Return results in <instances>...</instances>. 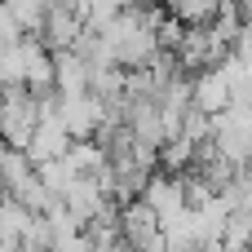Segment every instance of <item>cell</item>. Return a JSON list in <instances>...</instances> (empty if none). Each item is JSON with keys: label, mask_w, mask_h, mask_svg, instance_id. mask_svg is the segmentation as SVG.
I'll return each instance as SVG.
<instances>
[{"label": "cell", "mask_w": 252, "mask_h": 252, "mask_svg": "<svg viewBox=\"0 0 252 252\" xmlns=\"http://www.w3.org/2000/svg\"><path fill=\"white\" fill-rule=\"evenodd\" d=\"M120 239H124L133 252H168L164 230H159V217H155L142 199L120 204Z\"/></svg>", "instance_id": "cell-2"}, {"label": "cell", "mask_w": 252, "mask_h": 252, "mask_svg": "<svg viewBox=\"0 0 252 252\" xmlns=\"http://www.w3.org/2000/svg\"><path fill=\"white\" fill-rule=\"evenodd\" d=\"M190 106L204 115H221L230 106V84H226L221 66H204L190 75Z\"/></svg>", "instance_id": "cell-3"}, {"label": "cell", "mask_w": 252, "mask_h": 252, "mask_svg": "<svg viewBox=\"0 0 252 252\" xmlns=\"http://www.w3.org/2000/svg\"><path fill=\"white\" fill-rule=\"evenodd\" d=\"M248 252H252V248H248Z\"/></svg>", "instance_id": "cell-9"}, {"label": "cell", "mask_w": 252, "mask_h": 252, "mask_svg": "<svg viewBox=\"0 0 252 252\" xmlns=\"http://www.w3.org/2000/svg\"><path fill=\"white\" fill-rule=\"evenodd\" d=\"M208 142H213V151L221 159H230L235 168H248L252 164V97L230 102L221 115H213Z\"/></svg>", "instance_id": "cell-1"}, {"label": "cell", "mask_w": 252, "mask_h": 252, "mask_svg": "<svg viewBox=\"0 0 252 252\" xmlns=\"http://www.w3.org/2000/svg\"><path fill=\"white\" fill-rule=\"evenodd\" d=\"M221 4H226V0H164V13H168L173 22H182V27H204V22L217 18Z\"/></svg>", "instance_id": "cell-6"}, {"label": "cell", "mask_w": 252, "mask_h": 252, "mask_svg": "<svg viewBox=\"0 0 252 252\" xmlns=\"http://www.w3.org/2000/svg\"><path fill=\"white\" fill-rule=\"evenodd\" d=\"M89 62L75 49H58L53 53V89L58 93H89Z\"/></svg>", "instance_id": "cell-4"}, {"label": "cell", "mask_w": 252, "mask_h": 252, "mask_svg": "<svg viewBox=\"0 0 252 252\" xmlns=\"http://www.w3.org/2000/svg\"><path fill=\"white\" fill-rule=\"evenodd\" d=\"M235 13H239V22H252V0H226Z\"/></svg>", "instance_id": "cell-8"}, {"label": "cell", "mask_w": 252, "mask_h": 252, "mask_svg": "<svg viewBox=\"0 0 252 252\" xmlns=\"http://www.w3.org/2000/svg\"><path fill=\"white\" fill-rule=\"evenodd\" d=\"M230 53L252 62V22H239V31H235V40H230Z\"/></svg>", "instance_id": "cell-7"}, {"label": "cell", "mask_w": 252, "mask_h": 252, "mask_svg": "<svg viewBox=\"0 0 252 252\" xmlns=\"http://www.w3.org/2000/svg\"><path fill=\"white\" fill-rule=\"evenodd\" d=\"M49 9H53V0H0V13H9L22 35H40Z\"/></svg>", "instance_id": "cell-5"}]
</instances>
